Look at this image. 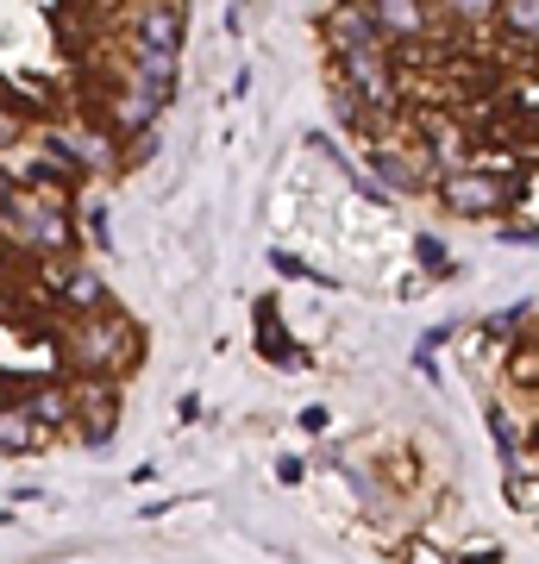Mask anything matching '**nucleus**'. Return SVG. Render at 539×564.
I'll use <instances>...</instances> for the list:
<instances>
[{"label": "nucleus", "mask_w": 539, "mask_h": 564, "mask_svg": "<svg viewBox=\"0 0 539 564\" xmlns=\"http://www.w3.org/2000/svg\"><path fill=\"white\" fill-rule=\"evenodd\" d=\"M44 445H51V433L25 421L20 402H0V458H20V452H44Z\"/></svg>", "instance_id": "9"}, {"label": "nucleus", "mask_w": 539, "mask_h": 564, "mask_svg": "<svg viewBox=\"0 0 539 564\" xmlns=\"http://www.w3.org/2000/svg\"><path fill=\"white\" fill-rule=\"evenodd\" d=\"M414 251H420V263H427L433 276H452V263H445V245L433 239V232H420V239H414Z\"/></svg>", "instance_id": "12"}, {"label": "nucleus", "mask_w": 539, "mask_h": 564, "mask_svg": "<svg viewBox=\"0 0 539 564\" xmlns=\"http://www.w3.org/2000/svg\"><path fill=\"white\" fill-rule=\"evenodd\" d=\"M57 351H63V364H69L76 377L114 383V370H126V364L139 358V326L126 321L120 307H100V314H82V321L63 326Z\"/></svg>", "instance_id": "1"}, {"label": "nucleus", "mask_w": 539, "mask_h": 564, "mask_svg": "<svg viewBox=\"0 0 539 564\" xmlns=\"http://www.w3.org/2000/svg\"><path fill=\"white\" fill-rule=\"evenodd\" d=\"M126 44H144V51L176 57L182 51V7H132L126 13Z\"/></svg>", "instance_id": "5"}, {"label": "nucleus", "mask_w": 539, "mask_h": 564, "mask_svg": "<svg viewBox=\"0 0 539 564\" xmlns=\"http://www.w3.org/2000/svg\"><path fill=\"white\" fill-rule=\"evenodd\" d=\"M13 402H20V414L32 426H44L51 440L76 421V414H69V383H39V389H25V395H13Z\"/></svg>", "instance_id": "7"}, {"label": "nucleus", "mask_w": 539, "mask_h": 564, "mask_svg": "<svg viewBox=\"0 0 539 564\" xmlns=\"http://www.w3.org/2000/svg\"><path fill=\"white\" fill-rule=\"evenodd\" d=\"M0 239L32 251V258H76V220H69L63 195H7Z\"/></svg>", "instance_id": "2"}, {"label": "nucleus", "mask_w": 539, "mask_h": 564, "mask_svg": "<svg viewBox=\"0 0 539 564\" xmlns=\"http://www.w3.org/2000/svg\"><path fill=\"white\" fill-rule=\"evenodd\" d=\"M44 289H51V302H57V314H69V321H82V314H100L107 302V282L88 270L82 258H44Z\"/></svg>", "instance_id": "3"}, {"label": "nucleus", "mask_w": 539, "mask_h": 564, "mask_svg": "<svg viewBox=\"0 0 539 564\" xmlns=\"http://www.w3.org/2000/svg\"><path fill=\"white\" fill-rule=\"evenodd\" d=\"M420 158H433L445 176H459V170H471V132H464V126H445V120H427Z\"/></svg>", "instance_id": "8"}, {"label": "nucleus", "mask_w": 539, "mask_h": 564, "mask_svg": "<svg viewBox=\"0 0 539 564\" xmlns=\"http://www.w3.org/2000/svg\"><path fill=\"white\" fill-rule=\"evenodd\" d=\"M496 25L508 32V39H520V51L533 44V7H527V0H515V7H502V13H496Z\"/></svg>", "instance_id": "10"}, {"label": "nucleus", "mask_w": 539, "mask_h": 564, "mask_svg": "<svg viewBox=\"0 0 539 564\" xmlns=\"http://www.w3.org/2000/svg\"><path fill=\"white\" fill-rule=\"evenodd\" d=\"M440 202L445 214H459V220H496V214H508V182L502 176H483V170H459V176L440 182Z\"/></svg>", "instance_id": "4"}, {"label": "nucleus", "mask_w": 539, "mask_h": 564, "mask_svg": "<svg viewBox=\"0 0 539 564\" xmlns=\"http://www.w3.org/2000/svg\"><path fill=\"white\" fill-rule=\"evenodd\" d=\"M7 195H13V182H7V176H0V202H7Z\"/></svg>", "instance_id": "18"}, {"label": "nucleus", "mask_w": 539, "mask_h": 564, "mask_svg": "<svg viewBox=\"0 0 539 564\" xmlns=\"http://www.w3.org/2000/svg\"><path fill=\"white\" fill-rule=\"evenodd\" d=\"M277 477H282V484H301V477H308V464H301V458H282Z\"/></svg>", "instance_id": "16"}, {"label": "nucleus", "mask_w": 539, "mask_h": 564, "mask_svg": "<svg viewBox=\"0 0 539 564\" xmlns=\"http://www.w3.org/2000/svg\"><path fill=\"white\" fill-rule=\"evenodd\" d=\"M270 263H277L282 276H308V282H326V276H320V270H308V263H301L295 251H277V258H270Z\"/></svg>", "instance_id": "14"}, {"label": "nucleus", "mask_w": 539, "mask_h": 564, "mask_svg": "<svg viewBox=\"0 0 539 564\" xmlns=\"http://www.w3.org/2000/svg\"><path fill=\"white\" fill-rule=\"evenodd\" d=\"M301 426L308 433H326V408H301Z\"/></svg>", "instance_id": "17"}, {"label": "nucleus", "mask_w": 539, "mask_h": 564, "mask_svg": "<svg viewBox=\"0 0 539 564\" xmlns=\"http://www.w3.org/2000/svg\"><path fill=\"white\" fill-rule=\"evenodd\" d=\"M364 158H370V170H377L382 182H389V188H401V195H408V188H427V163H420V151H408V144H389V139H370V151H364Z\"/></svg>", "instance_id": "6"}, {"label": "nucleus", "mask_w": 539, "mask_h": 564, "mask_svg": "<svg viewBox=\"0 0 539 564\" xmlns=\"http://www.w3.org/2000/svg\"><path fill=\"white\" fill-rule=\"evenodd\" d=\"M502 239L508 245H533V220H508L502 226Z\"/></svg>", "instance_id": "15"}, {"label": "nucleus", "mask_w": 539, "mask_h": 564, "mask_svg": "<svg viewBox=\"0 0 539 564\" xmlns=\"http://www.w3.org/2000/svg\"><path fill=\"white\" fill-rule=\"evenodd\" d=\"M508 502L520 508V514H533L539 508V484H533V464H520V477L508 470Z\"/></svg>", "instance_id": "11"}, {"label": "nucleus", "mask_w": 539, "mask_h": 564, "mask_svg": "<svg viewBox=\"0 0 539 564\" xmlns=\"http://www.w3.org/2000/svg\"><path fill=\"white\" fill-rule=\"evenodd\" d=\"M82 226H88V239L107 245V207L100 202H82Z\"/></svg>", "instance_id": "13"}, {"label": "nucleus", "mask_w": 539, "mask_h": 564, "mask_svg": "<svg viewBox=\"0 0 539 564\" xmlns=\"http://www.w3.org/2000/svg\"><path fill=\"white\" fill-rule=\"evenodd\" d=\"M0 527H13V508H0Z\"/></svg>", "instance_id": "19"}]
</instances>
